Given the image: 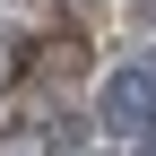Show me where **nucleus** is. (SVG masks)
Instances as JSON below:
<instances>
[{
	"mask_svg": "<svg viewBox=\"0 0 156 156\" xmlns=\"http://www.w3.org/2000/svg\"><path fill=\"white\" fill-rule=\"evenodd\" d=\"M95 113H104V130L113 139H156V69H113L104 78V95H95Z\"/></svg>",
	"mask_w": 156,
	"mask_h": 156,
	"instance_id": "obj_1",
	"label": "nucleus"
},
{
	"mask_svg": "<svg viewBox=\"0 0 156 156\" xmlns=\"http://www.w3.org/2000/svg\"><path fill=\"white\" fill-rule=\"evenodd\" d=\"M0 156H52V130H44V122H17V130H0Z\"/></svg>",
	"mask_w": 156,
	"mask_h": 156,
	"instance_id": "obj_2",
	"label": "nucleus"
},
{
	"mask_svg": "<svg viewBox=\"0 0 156 156\" xmlns=\"http://www.w3.org/2000/svg\"><path fill=\"white\" fill-rule=\"evenodd\" d=\"M139 17H147V26H156V0H139Z\"/></svg>",
	"mask_w": 156,
	"mask_h": 156,
	"instance_id": "obj_3",
	"label": "nucleus"
},
{
	"mask_svg": "<svg viewBox=\"0 0 156 156\" xmlns=\"http://www.w3.org/2000/svg\"><path fill=\"white\" fill-rule=\"evenodd\" d=\"M147 156H156V139H147Z\"/></svg>",
	"mask_w": 156,
	"mask_h": 156,
	"instance_id": "obj_4",
	"label": "nucleus"
}]
</instances>
